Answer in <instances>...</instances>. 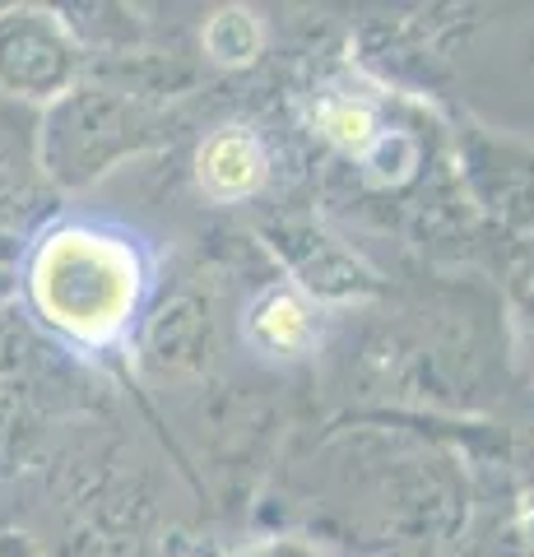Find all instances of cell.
<instances>
[{"label":"cell","instance_id":"obj_5","mask_svg":"<svg viewBox=\"0 0 534 557\" xmlns=\"http://www.w3.org/2000/svg\"><path fill=\"white\" fill-rule=\"evenodd\" d=\"M307 330H312V321H307V307L293 298V293H270L251 317V335L261 348H270V354H293V348H302Z\"/></svg>","mask_w":534,"mask_h":557},{"label":"cell","instance_id":"obj_8","mask_svg":"<svg viewBox=\"0 0 534 557\" xmlns=\"http://www.w3.org/2000/svg\"><path fill=\"white\" fill-rule=\"evenodd\" d=\"M20 256H24V242L14 233H0V270H20Z\"/></svg>","mask_w":534,"mask_h":557},{"label":"cell","instance_id":"obj_1","mask_svg":"<svg viewBox=\"0 0 534 557\" xmlns=\"http://www.w3.org/2000/svg\"><path fill=\"white\" fill-rule=\"evenodd\" d=\"M20 293L28 311L65 344H108L140 307V256L102 228H84V223L47 228L20 256Z\"/></svg>","mask_w":534,"mask_h":557},{"label":"cell","instance_id":"obj_3","mask_svg":"<svg viewBox=\"0 0 534 557\" xmlns=\"http://www.w3.org/2000/svg\"><path fill=\"white\" fill-rule=\"evenodd\" d=\"M42 209V139L28 108L0 94V233H14Z\"/></svg>","mask_w":534,"mask_h":557},{"label":"cell","instance_id":"obj_6","mask_svg":"<svg viewBox=\"0 0 534 557\" xmlns=\"http://www.w3.org/2000/svg\"><path fill=\"white\" fill-rule=\"evenodd\" d=\"M204 42H210V51L219 61H247L251 51H256V28H251V20L247 14H219V20L210 24V33H204Z\"/></svg>","mask_w":534,"mask_h":557},{"label":"cell","instance_id":"obj_4","mask_svg":"<svg viewBox=\"0 0 534 557\" xmlns=\"http://www.w3.org/2000/svg\"><path fill=\"white\" fill-rule=\"evenodd\" d=\"M261 172H265V159L256 149V139L247 135H214L200 149V186L219 200H237L247 190H256Z\"/></svg>","mask_w":534,"mask_h":557},{"label":"cell","instance_id":"obj_9","mask_svg":"<svg viewBox=\"0 0 534 557\" xmlns=\"http://www.w3.org/2000/svg\"><path fill=\"white\" fill-rule=\"evenodd\" d=\"M20 298V270H0V307Z\"/></svg>","mask_w":534,"mask_h":557},{"label":"cell","instance_id":"obj_7","mask_svg":"<svg viewBox=\"0 0 534 557\" xmlns=\"http://www.w3.org/2000/svg\"><path fill=\"white\" fill-rule=\"evenodd\" d=\"M372 112L358 108V102H335V108H325V135L339 139V145L349 149H363L372 139Z\"/></svg>","mask_w":534,"mask_h":557},{"label":"cell","instance_id":"obj_2","mask_svg":"<svg viewBox=\"0 0 534 557\" xmlns=\"http://www.w3.org/2000/svg\"><path fill=\"white\" fill-rule=\"evenodd\" d=\"M84 47L57 10L5 5L0 10V94L20 108L65 98L79 84Z\"/></svg>","mask_w":534,"mask_h":557}]
</instances>
